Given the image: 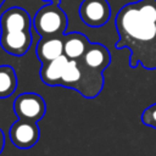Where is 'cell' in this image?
<instances>
[{
	"mask_svg": "<svg viewBox=\"0 0 156 156\" xmlns=\"http://www.w3.org/2000/svg\"><path fill=\"white\" fill-rule=\"evenodd\" d=\"M29 13L18 6L7 9L0 16V45L10 55L23 56L32 45Z\"/></svg>",
	"mask_w": 156,
	"mask_h": 156,
	"instance_id": "2",
	"label": "cell"
},
{
	"mask_svg": "<svg viewBox=\"0 0 156 156\" xmlns=\"http://www.w3.org/2000/svg\"><path fill=\"white\" fill-rule=\"evenodd\" d=\"M13 110L18 118L38 122L46 112V104L37 93H23L16 98Z\"/></svg>",
	"mask_w": 156,
	"mask_h": 156,
	"instance_id": "4",
	"label": "cell"
},
{
	"mask_svg": "<svg viewBox=\"0 0 156 156\" xmlns=\"http://www.w3.org/2000/svg\"><path fill=\"white\" fill-rule=\"evenodd\" d=\"M4 146H5V134H4L2 129L0 128V154L4 150Z\"/></svg>",
	"mask_w": 156,
	"mask_h": 156,
	"instance_id": "14",
	"label": "cell"
},
{
	"mask_svg": "<svg viewBox=\"0 0 156 156\" xmlns=\"http://www.w3.org/2000/svg\"><path fill=\"white\" fill-rule=\"evenodd\" d=\"M141 122L145 126L156 129V104H152L144 110L141 113Z\"/></svg>",
	"mask_w": 156,
	"mask_h": 156,
	"instance_id": "13",
	"label": "cell"
},
{
	"mask_svg": "<svg viewBox=\"0 0 156 156\" xmlns=\"http://www.w3.org/2000/svg\"><path fill=\"white\" fill-rule=\"evenodd\" d=\"M79 17L89 27H102L111 17L110 4L107 0H83L79 6Z\"/></svg>",
	"mask_w": 156,
	"mask_h": 156,
	"instance_id": "5",
	"label": "cell"
},
{
	"mask_svg": "<svg viewBox=\"0 0 156 156\" xmlns=\"http://www.w3.org/2000/svg\"><path fill=\"white\" fill-rule=\"evenodd\" d=\"M12 144L18 149L33 147L40 136V129L37 122L18 118L9 130Z\"/></svg>",
	"mask_w": 156,
	"mask_h": 156,
	"instance_id": "6",
	"label": "cell"
},
{
	"mask_svg": "<svg viewBox=\"0 0 156 156\" xmlns=\"http://www.w3.org/2000/svg\"><path fill=\"white\" fill-rule=\"evenodd\" d=\"M4 2H5V0H0V7L2 6V4H4Z\"/></svg>",
	"mask_w": 156,
	"mask_h": 156,
	"instance_id": "16",
	"label": "cell"
},
{
	"mask_svg": "<svg viewBox=\"0 0 156 156\" xmlns=\"http://www.w3.org/2000/svg\"><path fill=\"white\" fill-rule=\"evenodd\" d=\"M117 49L130 51L129 66L141 65L156 71V0H138L124 5L115 20Z\"/></svg>",
	"mask_w": 156,
	"mask_h": 156,
	"instance_id": "1",
	"label": "cell"
},
{
	"mask_svg": "<svg viewBox=\"0 0 156 156\" xmlns=\"http://www.w3.org/2000/svg\"><path fill=\"white\" fill-rule=\"evenodd\" d=\"M35 55L41 63H46L63 55V35L41 38L37 44Z\"/></svg>",
	"mask_w": 156,
	"mask_h": 156,
	"instance_id": "8",
	"label": "cell"
},
{
	"mask_svg": "<svg viewBox=\"0 0 156 156\" xmlns=\"http://www.w3.org/2000/svg\"><path fill=\"white\" fill-rule=\"evenodd\" d=\"M82 77H83V72L78 60H69L63 69L58 85L78 91L82 83Z\"/></svg>",
	"mask_w": 156,
	"mask_h": 156,
	"instance_id": "11",
	"label": "cell"
},
{
	"mask_svg": "<svg viewBox=\"0 0 156 156\" xmlns=\"http://www.w3.org/2000/svg\"><path fill=\"white\" fill-rule=\"evenodd\" d=\"M89 45H90L89 39L79 32L63 34V54L69 60L80 58L87 51Z\"/></svg>",
	"mask_w": 156,
	"mask_h": 156,
	"instance_id": "9",
	"label": "cell"
},
{
	"mask_svg": "<svg viewBox=\"0 0 156 156\" xmlns=\"http://www.w3.org/2000/svg\"><path fill=\"white\" fill-rule=\"evenodd\" d=\"M68 61H69V58L63 54L55 60H51L46 63H41L40 78H41L43 83H45L46 85H51V87L58 85L61 76H62L63 69Z\"/></svg>",
	"mask_w": 156,
	"mask_h": 156,
	"instance_id": "10",
	"label": "cell"
},
{
	"mask_svg": "<svg viewBox=\"0 0 156 156\" xmlns=\"http://www.w3.org/2000/svg\"><path fill=\"white\" fill-rule=\"evenodd\" d=\"M88 68L102 73L111 62V55L108 49L99 43H90L84 55L79 58Z\"/></svg>",
	"mask_w": 156,
	"mask_h": 156,
	"instance_id": "7",
	"label": "cell"
},
{
	"mask_svg": "<svg viewBox=\"0 0 156 156\" xmlns=\"http://www.w3.org/2000/svg\"><path fill=\"white\" fill-rule=\"evenodd\" d=\"M33 27L41 37H62L67 27V16L58 2H46L33 18Z\"/></svg>",
	"mask_w": 156,
	"mask_h": 156,
	"instance_id": "3",
	"label": "cell"
},
{
	"mask_svg": "<svg viewBox=\"0 0 156 156\" xmlns=\"http://www.w3.org/2000/svg\"><path fill=\"white\" fill-rule=\"evenodd\" d=\"M46 2H58L60 0H45Z\"/></svg>",
	"mask_w": 156,
	"mask_h": 156,
	"instance_id": "15",
	"label": "cell"
},
{
	"mask_svg": "<svg viewBox=\"0 0 156 156\" xmlns=\"http://www.w3.org/2000/svg\"><path fill=\"white\" fill-rule=\"evenodd\" d=\"M17 88V76L9 65L0 66V99L11 96Z\"/></svg>",
	"mask_w": 156,
	"mask_h": 156,
	"instance_id": "12",
	"label": "cell"
}]
</instances>
